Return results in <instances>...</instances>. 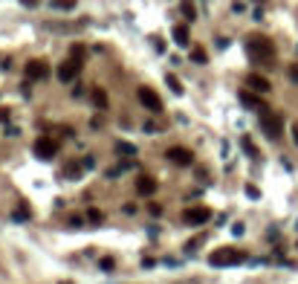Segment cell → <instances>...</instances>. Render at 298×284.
Wrapping results in <instances>:
<instances>
[{
	"instance_id": "cell-15",
	"label": "cell",
	"mask_w": 298,
	"mask_h": 284,
	"mask_svg": "<svg viewBox=\"0 0 298 284\" xmlns=\"http://www.w3.org/2000/svg\"><path fill=\"white\" fill-rule=\"evenodd\" d=\"M182 15L188 17V20H194V17H197V9H194V3H191V0H182Z\"/></svg>"
},
{
	"instance_id": "cell-26",
	"label": "cell",
	"mask_w": 298,
	"mask_h": 284,
	"mask_svg": "<svg viewBox=\"0 0 298 284\" xmlns=\"http://www.w3.org/2000/svg\"><path fill=\"white\" fill-rule=\"evenodd\" d=\"M246 197H252V200H258V197H261V191H258L255 186H246Z\"/></svg>"
},
{
	"instance_id": "cell-31",
	"label": "cell",
	"mask_w": 298,
	"mask_h": 284,
	"mask_svg": "<svg viewBox=\"0 0 298 284\" xmlns=\"http://www.w3.org/2000/svg\"><path fill=\"white\" fill-rule=\"evenodd\" d=\"M293 139H296V145H298V122H293Z\"/></svg>"
},
{
	"instance_id": "cell-28",
	"label": "cell",
	"mask_w": 298,
	"mask_h": 284,
	"mask_svg": "<svg viewBox=\"0 0 298 284\" xmlns=\"http://www.w3.org/2000/svg\"><path fill=\"white\" fill-rule=\"evenodd\" d=\"M290 79L298 84V61H296V64H290Z\"/></svg>"
},
{
	"instance_id": "cell-2",
	"label": "cell",
	"mask_w": 298,
	"mask_h": 284,
	"mask_svg": "<svg viewBox=\"0 0 298 284\" xmlns=\"http://www.w3.org/2000/svg\"><path fill=\"white\" fill-rule=\"evenodd\" d=\"M240 261H246V252L240 250H232V247H220L209 255V264L212 267H234V264H240Z\"/></svg>"
},
{
	"instance_id": "cell-23",
	"label": "cell",
	"mask_w": 298,
	"mask_h": 284,
	"mask_svg": "<svg viewBox=\"0 0 298 284\" xmlns=\"http://www.w3.org/2000/svg\"><path fill=\"white\" fill-rule=\"evenodd\" d=\"M87 217H90V223H101V220H104V215H101L99 209H90V212H87Z\"/></svg>"
},
{
	"instance_id": "cell-24",
	"label": "cell",
	"mask_w": 298,
	"mask_h": 284,
	"mask_svg": "<svg viewBox=\"0 0 298 284\" xmlns=\"http://www.w3.org/2000/svg\"><path fill=\"white\" fill-rule=\"evenodd\" d=\"M99 267L104 270V273H110V270L116 267V261H113V258H101V261H99Z\"/></svg>"
},
{
	"instance_id": "cell-7",
	"label": "cell",
	"mask_w": 298,
	"mask_h": 284,
	"mask_svg": "<svg viewBox=\"0 0 298 284\" xmlns=\"http://www.w3.org/2000/svg\"><path fill=\"white\" fill-rule=\"evenodd\" d=\"M32 151H35L38 160H52V157L58 154V145L52 142V136H38L35 145H32Z\"/></svg>"
},
{
	"instance_id": "cell-20",
	"label": "cell",
	"mask_w": 298,
	"mask_h": 284,
	"mask_svg": "<svg viewBox=\"0 0 298 284\" xmlns=\"http://www.w3.org/2000/svg\"><path fill=\"white\" fill-rule=\"evenodd\" d=\"M116 151H119V154H128V157H133V154H136V148H133L131 142H119Z\"/></svg>"
},
{
	"instance_id": "cell-29",
	"label": "cell",
	"mask_w": 298,
	"mask_h": 284,
	"mask_svg": "<svg viewBox=\"0 0 298 284\" xmlns=\"http://www.w3.org/2000/svg\"><path fill=\"white\" fill-rule=\"evenodd\" d=\"M9 116H12V110L9 107H0V122H9Z\"/></svg>"
},
{
	"instance_id": "cell-21",
	"label": "cell",
	"mask_w": 298,
	"mask_h": 284,
	"mask_svg": "<svg viewBox=\"0 0 298 284\" xmlns=\"http://www.w3.org/2000/svg\"><path fill=\"white\" fill-rule=\"evenodd\" d=\"M203 241H206V235H197L194 241H188V244H185V250H188V252H194V250L200 247V244H203Z\"/></svg>"
},
{
	"instance_id": "cell-16",
	"label": "cell",
	"mask_w": 298,
	"mask_h": 284,
	"mask_svg": "<svg viewBox=\"0 0 298 284\" xmlns=\"http://www.w3.org/2000/svg\"><path fill=\"white\" fill-rule=\"evenodd\" d=\"M206 58H209V55H206V50H203V47H194V50H191V61L206 64Z\"/></svg>"
},
{
	"instance_id": "cell-32",
	"label": "cell",
	"mask_w": 298,
	"mask_h": 284,
	"mask_svg": "<svg viewBox=\"0 0 298 284\" xmlns=\"http://www.w3.org/2000/svg\"><path fill=\"white\" fill-rule=\"evenodd\" d=\"M20 3H23V6H29V9H32V6H38V0H20Z\"/></svg>"
},
{
	"instance_id": "cell-12",
	"label": "cell",
	"mask_w": 298,
	"mask_h": 284,
	"mask_svg": "<svg viewBox=\"0 0 298 284\" xmlns=\"http://www.w3.org/2000/svg\"><path fill=\"white\" fill-rule=\"evenodd\" d=\"M240 101L246 104L249 110H266V104H261V99H255V96H252V93H246V90L240 93Z\"/></svg>"
},
{
	"instance_id": "cell-3",
	"label": "cell",
	"mask_w": 298,
	"mask_h": 284,
	"mask_svg": "<svg viewBox=\"0 0 298 284\" xmlns=\"http://www.w3.org/2000/svg\"><path fill=\"white\" fill-rule=\"evenodd\" d=\"M261 128H264V134L269 136V139H278V136L284 134V119L275 113V110H261Z\"/></svg>"
},
{
	"instance_id": "cell-6",
	"label": "cell",
	"mask_w": 298,
	"mask_h": 284,
	"mask_svg": "<svg viewBox=\"0 0 298 284\" xmlns=\"http://www.w3.org/2000/svg\"><path fill=\"white\" fill-rule=\"evenodd\" d=\"M209 217H212V209H206V206H191V209L182 212V223H188V226H203Z\"/></svg>"
},
{
	"instance_id": "cell-18",
	"label": "cell",
	"mask_w": 298,
	"mask_h": 284,
	"mask_svg": "<svg viewBox=\"0 0 298 284\" xmlns=\"http://www.w3.org/2000/svg\"><path fill=\"white\" fill-rule=\"evenodd\" d=\"M93 101L104 110V107H107V93H104V90H96V93H93Z\"/></svg>"
},
{
	"instance_id": "cell-25",
	"label": "cell",
	"mask_w": 298,
	"mask_h": 284,
	"mask_svg": "<svg viewBox=\"0 0 298 284\" xmlns=\"http://www.w3.org/2000/svg\"><path fill=\"white\" fill-rule=\"evenodd\" d=\"M64 174H67V177H70V174H75V177H78V174H81V168L75 166V163H70V166L64 168Z\"/></svg>"
},
{
	"instance_id": "cell-11",
	"label": "cell",
	"mask_w": 298,
	"mask_h": 284,
	"mask_svg": "<svg viewBox=\"0 0 298 284\" xmlns=\"http://www.w3.org/2000/svg\"><path fill=\"white\" fill-rule=\"evenodd\" d=\"M136 191H139V194H153V191H156V180L148 177V174H142V177L136 180Z\"/></svg>"
},
{
	"instance_id": "cell-5",
	"label": "cell",
	"mask_w": 298,
	"mask_h": 284,
	"mask_svg": "<svg viewBox=\"0 0 298 284\" xmlns=\"http://www.w3.org/2000/svg\"><path fill=\"white\" fill-rule=\"evenodd\" d=\"M81 67H84V61H81V58H73V55H70V58H67L64 64H58V79H61L64 84L75 82V76L81 73Z\"/></svg>"
},
{
	"instance_id": "cell-22",
	"label": "cell",
	"mask_w": 298,
	"mask_h": 284,
	"mask_svg": "<svg viewBox=\"0 0 298 284\" xmlns=\"http://www.w3.org/2000/svg\"><path fill=\"white\" fill-rule=\"evenodd\" d=\"M70 55H73V58H81V61H84V47H81V44H73V47H70Z\"/></svg>"
},
{
	"instance_id": "cell-4",
	"label": "cell",
	"mask_w": 298,
	"mask_h": 284,
	"mask_svg": "<svg viewBox=\"0 0 298 284\" xmlns=\"http://www.w3.org/2000/svg\"><path fill=\"white\" fill-rule=\"evenodd\" d=\"M136 99L142 101L145 107H148L150 113H162V99L153 93V87H148V84H142L139 90H136Z\"/></svg>"
},
{
	"instance_id": "cell-19",
	"label": "cell",
	"mask_w": 298,
	"mask_h": 284,
	"mask_svg": "<svg viewBox=\"0 0 298 284\" xmlns=\"http://www.w3.org/2000/svg\"><path fill=\"white\" fill-rule=\"evenodd\" d=\"M15 220H29V217H32V212H29V209H26V206H20V209H15Z\"/></svg>"
},
{
	"instance_id": "cell-8",
	"label": "cell",
	"mask_w": 298,
	"mask_h": 284,
	"mask_svg": "<svg viewBox=\"0 0 298 284\" xmlns=\"http://www.w3.org/2000/svg\"><path fill=\"white\" fill-rule=\"evenodd\" d=\"M165 157L171 160V163H177V166H191L194 163V154L188 148H182V145H174V148L165 151Z\"/></svg>"
},
{
	"instance_id": "cell-9",
	"label": "cell",
	"mask_w": 298,
	"mask_h": 284,
	"mask_svg": "<svg viewBox=\"0 0 298 284\" xmlns=\"http://www.w3.org/2000/svg\"><path fill=\"white\" fill-rule=\"evenodd\" d=\"M47 76H50V64H47V61H41V58H32V61L26 64V79L38 82V79H47Z\"/></svg>"
},
{
	"instance_id": "cell-1",
	"label": "cell",
	"mask_w": 298,
	"mask_h": 284,
	"mask_svg": "<svg viewBox=\"0 0 298 284\" xmlns=\"http://www.w3.org/2000/svg\"><path fill=\"white\" fill-rule=\"evenodd\" d=\"M246 52L252 64H264V67H275V44L266 35H249L246 38Z\"/></svg>"
},
{
	"instance_id": "cell-13",
	"label": "cell",
	"mask_w": 298,
	"mask_h": 284,
	"mask_svg": "<svg viewBox=\"0 0 298 284\" xmlns=\"http://www.w3.org/2000/svg\"><path fill=\"white\" fill-rule=\"evenodd\" d=\"M174 41H177V47H188L191 41H188V26H174Z\"/></svg>"
},
{
	"instance_id": "cell-17",
	"label": "cell",
	"mask_w": 298,
	"mask_h": 284,
	"mask_svg": "<svg viewBox=\"0 0 298 284\" xmlns=\"http://www.w3.org/2000/svg\"><path fill=\"white\" fill-rule=\"evenodd\" d=\"M240 142H243V148H246V154H249V157H252V160H258V157H261V154H258V148H255L252 142H249V136H243Z\"/></svg>"
},
{
	"instance_id": "cell-30",
	"label": "cell",
	"mask_w": 298,
	"mask_h": 284,
	"mask_svg": "<svg viewBox=\"0 0 298 284\" xmlns=\"http://www.w3.org/2000/svg\"><path fill=\"white\" fill-rule=\"evenodd\" d=\"M70 226H75V229H81V226H84V220H81V217H70Z\"/></svg>"
},
{
	"instance_id": "cell-27",
	"label": "cell",
	"mask_w": 298,
	"mask_h": 284,
	"mask_svg": "<svg viewBox=\"0 0 298 284\" xmlns=\"http://www.w3.org/2000/svg\"><path fill=\"white\" fill-rule=\"evenodd\" d=\"M55 6H61V9H73L75 0H55Z\"/></svg>"
},
{
	"instance_id": "cell-10",
	"label": "cell",
	"mask_w": 298,
	"mask_h": 284,
	"mask_svg": "<svg viewBox=\"0 0 298 284\" xmlns=\"http://www.w3.org/2000/svg\"><path fill=\"white\" fill-rule=\"evenodd\" d=\"M246 87H249V90H255V93H269V90H272L269 79L261 76V73H249V76H246Z\"/></svg>"
},
{
	"instance_id": "cell-14",
	"label": "cell",
	"mask_w": 298,
	"mask_h": 284,
	"mask_svg": "<svg viewBox=\"0 0 298 284\" xmlns=\"http://www.w3.org/2000/svg\"><path fill=\"white\" fill-rule=\"evenodd\" d=\"M165 84L171 87V93H174V96H182V90H185V87H182V82L177 79V76H171V73L165 76Z\"/></svg>"
},
{
	"instance_id": "cell-33",
	"label": "cell",
	"mask_w": 298,
	"mask_h": 284,
	"mask_svg": "<svg viewBox=\"0 0 298 284\" xmlns=\"http://www.w3.org/2000/svg\"><path fill=\"white\" fill-rule=\"evenodd\" d=\"M61 284H73V282H61Z\"/></svg>"
}]
</instances>
